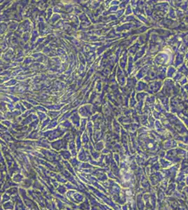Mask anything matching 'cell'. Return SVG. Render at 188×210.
I'll use <instances>...</instances> for the list:
<instances>
[]
</instances>
